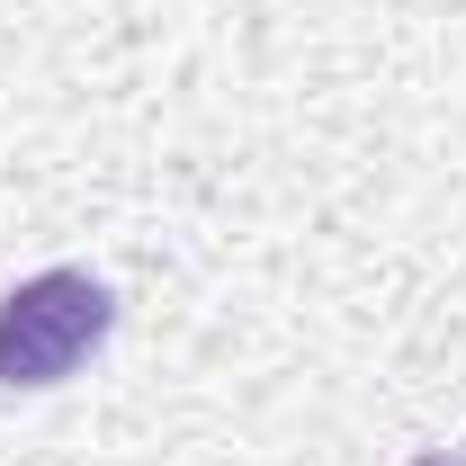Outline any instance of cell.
<instances>
[{"label":"cell","mask_w":466,"mask_h":466,"mask_svg":"<svg viewBox=\"0 0 466 466\" xmlns=\"http://www.w3.org/2000/svg\"><path fill=\"white\" fill-rule=\"evenodd\" d=\"M116 332V296L90 269H36L0 296V386L46 395Z\"/></svg>","instance_id":"1"},{"label":"cell","mask_w":466,"mask_h":466,"mask_svg":"<svg viewBox=\"0 0 466 466\" xmlns=\"http://www.w3.org/2000/svg\"><path fill=\"white\" fill-rule=\"evenodd\" d=\"M412 466H466V458H458V449H431V458H412Z\"/></svg>","instance_id":"2"}]
</instances>
